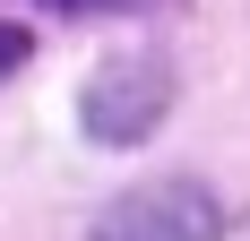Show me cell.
<instances>
[{
	"label": "cell",
	"instance_id": "obj_1",
	"mask_svg": "<svg viewBox=\"0 0 250 241\" xmlns=\"http://www.w3.org/2000/svg\"><path fill=\"white\" fill-rule=\"evenodd\" d=\"M95 241H225V198L173 172V181H138L95 216Z\"/></svg>",
	"mask_w": 250,
	"mask_h": 241
},
{
	"label": "cell",
	"instance_id": "obj_2",
	"mask_svg": "<svg viewBox=\"0 0 250 241\" xmlns=\"http://www.w3.org/2000/svg\"><path fill=\"white\" fill-rule=\"evenodd\" d=\"M164 103H173V69H164L155 52H112V60L86 78V138L138 146L155 120H164Z\"/></svg>",
	"mask_w": 250,
	"mask_h": 241
},
{
	"label": "cell",
	"instance_id": "obj_3",
	"mask_svg": "<svg viewBox=\"0 0 250 241\" xmlns=\"http://www.w3.org/2000/svg\"><path fill=\"white\" fill-rule=\"evenodd\" d=\"M26 52H35V35H26V26H0V78H18Z\"/></svg>",
	"mask_w": 250,
	"mask_h": 241
},
{
	"label": "cell",
	"instance_id": "obj_4",
	"mask_svg": "<svg viewBox=\"0 0 250 241\" xmlns=\"http://www.w3.org/2000/svg\"><path fill=\"white\" fill-rule=\"evenodd\" d=\"M43 9H69V18H104V9H155V0H43Z\"/></svg>",
	"mask_w": 250,
	"mask_h": 241
}]
</instances>
